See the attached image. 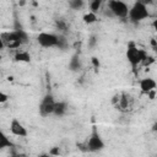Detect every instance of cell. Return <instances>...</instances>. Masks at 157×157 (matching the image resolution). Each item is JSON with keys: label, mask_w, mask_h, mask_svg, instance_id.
<instances>
[{"label": "cell", "mask_w": 157, "mask_h": 157, "mask_svg": "<svg viewBox=\"0 0 157 157\" xmlns=\"http://www.w3.org/2000/svg\"><path fill=\"white\" fill-rule=\"evenodd\" d=\"M15 61H17V63H29L31 61V54L26 50H20L15 54Z\"/></svg>", "instance_id": "cell-10"}, {"label": "cell", "mask_w": 157, "mask_h": 157, "mask_svg": "<svg viewBox=\"0 0 157 157\" xmlns=\"http://www.w3.org/2000/svg\"><path fill=\"white\" fill-rule=\"evenodd\" d=\"M55 23H56V27H58L59 29H63V31H65V29H66V25H65V22H64V21H60V20H59V21H56Z\"/></svg>", "instance_id": "cell-20"}, {"label": "cell", "mask_w": 157, "mask_h": 157, "mask_svg": "<svg viewBox=\"0 0 157 157\" xmlns=\"http://www.w3.org/2000/svg\"><path fill=\"white\" fill-rule=\"evenodd\" d=\"M101 1H104V0H101Z\"/></svg>", "instance_id": "cell-27"}, {"label": "cell", "mask_w": 157, "mask_h": 157, "mask_svg": "<svg viewBox=\"0 0 157 157\" xmlns=\"http://www.w3.org/2000/svg\"><path fill=\"white\" fill-rule=\"evenodd\" d=\"M92 64H93V66H94L96 69H99V66H101V64H99V60H98L96 56H93V58H92Z\"/></svg>", "instance_id": "cell-21"}, {"label": "cell", "mask_w": 157, "mask_h": 157, "mask_svg": "<svg viewBox=\"0 0 157 157\" xmlns=\"http://www.w3.org/2000/svg\"><path fill=\"white\" fill-rule=\"evenodd\" d=\"M152 63H155V59H153L152 56H148V55H147V56L144 59V61H142L141 64H142V65H145V66H148V65H150V64H152Z\"/></svg>", "instance_id": "cell-18"}, {"label": "cell", "mask_w": 157, "mask_h": 157, "mask_svg": "<svg viewBox=\"0 0 157 157\" xmlns=\"http://www.w3.org/2000/svg\"><path fill=\"white\" fill-rule=\"evenodd\" d=\"M10 131L15 135V136H20V137H25V136H27V129L23 126V124L18 120V119H16V118H13L12 120H11V123H10Z\"/></svg>", "instance_id": "cell-8"}, {"label": "cell", "mask_w": 157, "mask_h": 157, "mask_svg": "<svg viewBox=\"0 0 157 157\" xmlns=\"http://www.w3.org/2000/svg\"><path fill=\"white\" fill-rule=\"evenodd\" d=\"M147 56L146 52L144 49H139L132 42H130L128 44V49H126V59L130 63L132 70L136 72V67L139 64H141L144 61V59Z\"/></svg>", "instance_id": "cell-2"}, {"label": "cell", "mask_w": 157, "mask_h": 157, "mask_svg": "<svg viewBox=\"0 0 157 157\" xmlns=\"http://www.w3.org/2000/svg\"><path fill=\"white\" fill-rule=\"evenodd\" d=\"M102 2H103V1H101V0H92V2H91V11L97 12V11L99 10Z\"/></svg>", "instance_id": "cell-17"}, {"label": "cell", "mask_w": 157, "mask_h": 157, "mask_svg": "<svg viewBox=\"0 0 157 157\" xmlns=\"http://www.w3.org/2000/svg\"><path fill=\"white\" fill-rule=\"evenodd\" d=\"M142 4H145L146 6H148V5H152L153 4V0H140Z\"/></svg>", "instance_id": "cell-22"}, {"label": "cell", "mask_w": 157, "mask_h": 157, "mask_svg": "<svg viewBox=\"0 0 157 157\" xmlns=\"http://www.w3.org/2000/svg\"><path fill=\"white\" fill-rule=\"evenodd\" d=\"M9 98H10V97H9L7 93H5L4 91H0V103H5V102H7Z\"/></svg>", "instance_id": "cell-19"}, {"label": "cell", "mask_w": 157, "mask_h": 157, "mask_svg": "<svg viewBox=\"0 0 157 157\" xmlns=\"http://www.w3.org/2000/svg\"><path fill=\"white\" fill-rule=\"evenodd\" d=\"M67 110V103L66 102H56L54 108V115L63 117Z\"/></svg>", "instance_id": "cell-11"}, {"label": "cell", "mask_w": 157, "mask_h": 157, "mask_svg": "<svg viewBox=\"0 0 157 157\" xmlns=\"http://www.w3.org/2000/svg\"><path fill=\"white\" fill-rule=\"evenodd\" d=\"M58 148H59V147H54L53 150H50V151H49V153H50V155H59Z\"/></svg>", "instance_id": "cell-23"}, {"label": "cell", "mask_w": 157, "mask_h": 157, "mask_svg": "<svg viewBox=\"0 0 157 157\" xmlns=\"http://www.w3.org/2000/svg\"><path fill=\"white\" fill-rule=\"evenodd\" d=\"M82 20H83V22L86 25H92V23H94L97 21V15H96V12L90 11V12H87V13L83 15Z\"/></svg>", "instance_id": "cell-12"}, {"label": "cell", "mask_w": 157, "mask_h": 157, "mask_svg": "<svg viewBox=\"0 0 157 157\" xmlns=\"http://www.w3.org/2000/svg\"><path fill=\"white\" fill-rule=\"evenodd\" d=\"M1 42L4 47H7L10 49H16L21 44H25L28 42V34L23 29L4 32L1 34Z\"/></svg>", "instance_id": "cell-1"}, {"label": "cell", "mask_w": 157, "mask_h": 157, "mask_svg": "<svg viewBox=\"0 0 157 157\" xmlns=\"http://www.w3.org/2000/svg\"><path fill=\"white\" fill-rule=\"evenodd\" d=\"M56 47L59 49H61V50H65L67 48V40H66V38L64 36L59 34V40H58V45Z\"/></svg>", "instance_id": "cell-14"}, {"label": "cell", "mask_w": 157, "mask_h": 157, "mask_svg": "<svg viewBox=\"0 0 157 157\" xmlns=\"http://www.w3.org/2000/svg\"><path fill=\"white\" fill-rule=\"evenodd\" d=\"M69 5L74 10H78L83 6V0H69Z\"/></svg>", "instance_id": "cell-16"}, {"label": "cell", "mask_w": 157, "mask_h": 157, "mask_svg": "<svg viewBox=\"0 0 157 157\" xmlns=\"http://www.w3.org/2000/svg\"><path fill=\"white\" fill-rule=\"evenodd\" d=\"M104 146H105V144H104L103 139L101 137L99 132L96 129H93V131L91 132L88 141H87V150L91 152H98V151H102L104 148Z\"/></svg>", "instance_id": "cell-7"}, {"label": "cell", "mask_w": 157, "mask_h": 157, "mask_svg": "<svg viewBox=\"0 0 157 157\" xmlns=\"http://www.w3.org/2000/svg\"><path fill=\"white\" fill-rule=\"evenodd\" d=\"M148 16H150V13H148L147 6L145 4H142L140 0L134 2V5L129 10V18L132 22H140V21L147 18Z\"/></svg>", "instance_id": "cell-3"}, {"label": "cell", "mask_w": 157, "mask_h": 157, "mask_svg": "<svg viewBox=\"0 0 157 157\" xmlns=\"http://www.w3.org/2000/svg\"><path fill=\"white\" fill-rule=\"evenodd\" d=\"M151 130H152L153 132H157V121H155V123L152 124V126H151Z\"/></svg>", "instance_id": "cell-24"}, {"label": "cell", "mask_w": 157, "mask_h": 157, "mask_svg": "<svg viewBox=\"0 0 157 157\" xmlns=\"http://www.w3.org/2000/svg\"><path fill=\"white\" fill-rule=\"evenodd\" d=\"M6 147H12V142L7 139V136L2 132H0V150L6 148Z\"/></svg>", "instance_id": "cell-13"}, {"label": "cell", "mask_w": 157, "mask_h": 157, "mask_svg": "<svg viewBox=\"0 0 157 157\" xmlns=\"http://www.w3.org/2000/svg\"><path fill=\"white\" fill-rule=\"evenodd\" d=\"M139 85H140L141 92L145 93V94H147L148 92L156 90V87H157V82L152 77H145V78L140 80V83Z\"/></svg>", "instance_id": "cell-9"}, {"label": "cell", "mask_w": 157, "mask_h": 157, "mask_svg": "<svg viewBox=\"0 0 157 157\" xmlns=\"http://www.w3.org/2000/svg\"><path fill=\"white\" fill-rule=\"evenodd\" d=\"M152 48H153V50H155V53H157V43H156L155 45H152Z\"/></svg>", "instance_id": "cell-26"}, {"label": "cell", "mask_w": 157, "mask_h": 157, "mask_svg": "<svg viewBox=\"0 0 157 157\" xmlns=\"http://www.w3.org/2000/svg\"><path fill=\"white\" fill-rule=\"evenodd\" d=\"M55 103H56V102H55L54 97H53L50 93H47V94L42 98V101H40V103H39V114H40L43 118L54 114Z\"/></svg>", "instance_id": "cell-5"}, {"label": "cell", "mask_w": 157, "mask_h": 157, "mask_svg": "<svg viewBox=\"0 0 157 157\" xmlns=\"http://www.w3.org/2000/svg\"><path fill=\"white\" fill-rule=\"evenodd\" d=\"M58 40H59V36L50 33V32H40L37 36V42L40 47L43 48H53L58 45Z\"/></svg>", "instance_id": "cell-6"}, {"label": "cell", "mask_w": 157, "mask_h": 157, "mask_svg": "<svg viewBox=\"0 0 157 157\" xmlns=\"http://www.w3.org/2000/svg\"><path fill=\"white\" fill-rule=\"evenodd\" d=\"M108 7L110 12L120 18H125L129 16V10L130 7L123 1V0H109L108 1Z\"/></svg>", "instance_id": "cell-4"}, {"label": "cell", "mask_w": 157, "mask_h": 157, "mask_svg": "<svg viewBox=\"0 0 157 157\" xmlns=\"http://www.w3.org/2000/svg\"><path fill=\"white\" fill-rule=\"evenodd\" d=\"M152 27H153V29L157 32V18H156V20L152 22Z\"/></svg>", "instance_id": "cell-25"}, {"label": "cell", "mask_w": 157, "mask_h": 157, "mask_svg": "<svg viewBox=\"0 0 157 157\" xmlns=\"http://www.w3.org/2000/svg\"><path fill=\"white\" fill-rule=\"evenodd\" d=\"M69 66H70V69H71L72 71H76L77 69H80V61H78L77 55H74V56H72V59H71Z\"/></svg>", "instance_id": "cell-15"}]
</instances>
